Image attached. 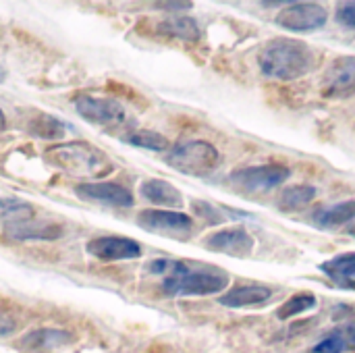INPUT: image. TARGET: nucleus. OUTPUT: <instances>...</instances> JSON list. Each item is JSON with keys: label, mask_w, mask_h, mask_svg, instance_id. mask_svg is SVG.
<instances>
[{"label": "nucleus", "mask_w": 355, "mask_h": 353, "mask_svg": "<svg viewBox=\"0 0 355 353\" xmlns=\"http://www.w3.org/2000/svg\"><path fill=\"white\" fill-rule=\"evenodd\" d=\"M258 62L264 75L287 81V79H297L308 71H312L316 58L314 52L304 42L279 37L262 48Z\"/></svg>", "instance_id": "f257e3e1"}, {"label": "nucleus", "mask_w": 355, "mask_h": 353, "mask_svg": "<svg viewBox=\"0 0 355 353\" xmlns=\"http://www.w3.org/2000/svg\"><path fill=\"white\" fill-rule=\"evenodd\" d=\"M229 285L227 273L206 266H189L185 262L171 260V266L164 275L162 289L166 295H212L223 291Z\"/></svg>", "instance_id": "f03ea898"}, {"label": "nucleus", "mask_w": 355, "mask_h": 353, "mask_svg": "<svg viewBox=\"0 0 355 353\" xmlns=\"http://www.w3.org/2000/svg\"><path fill=\"white\" fill-rule=\"evenodd\" d=\"M0 231L15 241L52 239L60 235V229L35 218V208L23 200H0Z\"/></svg>", "instance_id": "7ed1b4c3"}, {"label": "nucleus", "mask_w": 355, "mask_h": 353, "mask_svg": "<svg viewBox=\"0 0 355 353\" xmlns=\"http://www.w3.org/2000/svg\"><path fill=\"white\" fill-rule=\"evenodd\" d=\"M48 162H52L54 166L67 171V173H75V175H102L106 171H110V162L108 158L96 150L94 146L85 144V141H73V144H60V146H52L46 152Z\"/></svg>", "instance_id": "20e7f679"}, {"label": "nucleus", "mask_w": 355, "mask_h": 353, "mask_svg": "<svg viewBox=\"0 0 355 353\" xmlns=\"http://www.w3.org/2000/svg\"><path fill=\"white\" fill-rule=\"evenodd\" d=\"M166 162L183 175L206 177L218 166V152L208 141H185L171 150Z\"/></svg>", "instance_id": "39448f33"}, {"label": "nucleus", "mask_w": 355, "mask_h": 353, "mask_svg": "<svg viewBox=\"0 0 355 353\" xmlns=\"http://www.w3.org/2000/svg\"><path fill=\"white\" fill-rule=\"evenodd\" d=\"M289 177V169L281 164H262V166H250L241 169L231 175V183L237 189L250 191V193H260V191H270L277 185H281Z\"/></svg>", "instance_id": "423d86ee"}, {"label": "nucleus", "mask_w": 355, "mask_h": 353, "mask_svg": "<svg viewBox=\"0 0 355 353\" xmlns=\"http://www.w3.org/2000/svg\"><path fill=\"white\" fill-rule=\"evenodd\" d=\"M75 108L79 117L87 123L114 127L125 121V108L114 98H96V96H79L75 100Z\"/></svg>", "instance_id": "0eeeda50"}, {"label": "nucleus", "mask_w": 355, "mask_h": 353, "mask_svg": "<svg viewBox=\"0 0 355 353\" xmlns=\"http://www.w3.org/2000/svg\"><path fill=\"white\" fill-rule=\"evenodd\" d=\"M137 225L150 233L168 235V237H183L193 229V223L187 214L166 212V210H144L137 214Z\"/></svg>", "instance_id": "6e6552de"}, {"label": "nucleus", "mask_w": 355, "mask_h": 353, "mask_svg": "<svg viewBox=\"0 0 355 353\" xmlns=\"http://www.w3.org/2000/svg\"><path fill=\"white\" fill-rule=\"evenodd\" d=\"M327 23V10L314 2H295L277 15V25L289 31H314Z\"/></svg>", "instance_id": "1a4fd4ad"}, {"label": "nucleus", "mask_w": 355, "mask_h": 353, "mask_svg": "<svg viewBox=\"0 0 355 353\" xmlns=\"http://www.w3.org/2000/svg\"><path fill=\"white\" fill-rule=\"evenodd\" d=\"M322 94L327 98H347L355 94V56L337 58L322 83Z\"/></svg>", "instance_id": "9d476101"}, {"label": "nucleus", "mask_w": 355, "mask_h": 353, "mask_svg": "<svg viewBox=\"0 0 355 353\" xmlns=\"http://www.w3.org/2000/svg\"><path fill=\"white\" fill-rule=\"evenodd\" d=\"M87 252L102 260V262H116V260H131V258H139L141 248L135 239L129 237H100V239H92L87 243Z\"/></svg>", "instance_id": "9b49d317"}, {"label": "nucleus", "mask_w": 355, "mask_h": 353, "mask_svg": "<svg viewBox=\"0 0 355 353\" xmlns=\"http://www.w3.org/2000/svg\"><path fill=\"white\" fill-rule=\"evenodd\" d=\"M206 248L212 250V252H220V254L245 258L254 250V239L241 227H237V229H225V231H218V233L210 235L206 239Z\"/></svg>", "instance_id": "f8f14e48"}, {"label": "nucleus", "mask_w": 355, "mask_h": 353, "mask_svg": "<svg viewBox=\"0 0 355 353\" xmlns=\"http://www.w3.org/2000/svg\"><path fill=\"white\" fill-rule=\"evenodd\" d=\"M75 191L83 200H92V202H100V204H108V206H119V208L133 206V196L116 183H83Z\"/></svg>", "instance_id": "ddd939ff"}, {"label": "nucleus", "mask_w": 355, "mask_h": 353, "mask_svg": "<svg viewBox=\"0 0 355 353\" xmlns=\"http://www.w3.org/2000/svg\"><path fill=\"white\" fill-rule=\"evenodd\" d=\"M71 341V335L56 329L33 331L19 341V350L23 353H54Z\"/></svg>", "instance_id": "4468645a"}, {"label": "nucleus", "mask_w": 355, "mask_h": 353, "mask_svg": "<svg viewBox=\"0 0 355 353\" xmlns=\"http://www.w3.org/2000/svg\"><path fill=\"white\" fill-rule=\"evenodd\" d=\"M270 295H272V291L268 287L243 285V287H235L233 291L225 293L220 298V304L227 308H248V306H260V304L268 302Z\"/></svg>", "instance_id": "2eb2a0df"}, {"label": "nucleus", "mask_w": 355, "mask_h": 353, "mask_svg": "<svg viewBox=\"0 0 355 353\" xmlns=\"http://www.w3.org/2000/svg\"><path fill=\"white\" fill-rule=\"evenodd\" d=\"M141 193L146 200H150L152 204H158V206H168V208H181L183 206L181 191L175 185L160 181V179L146 181L141 185Z\"/></svg>", "instance_id": "dca6fc26"}, {"label": "nucleus", "mask_w": 355, "mask_h": 353, "mask_svg": "<svg viewBox=\"0 0 355 353\" xmlns=\"http://www.w3.org/2000/svg\"><path fill=\"white\" fill-rule=\"evenodd\" d=\"M320 270L337 285L345 289L355 287V254H343L337 256L324 264H320Z\"/></svg>", "instance_id": "f3484780"}, {"label": "nucleus", "mask_w": 355, "mask_h": 353, "mask_svg": "<svg viewBox=\"0 0 355 353\" xmlns=\"http://www.w3.org/2000/svg\"><path fill=\"white\" fill-rule=\"evenodd\" d=\"M355 218V200L335 204L329 208H322L314 214V223L322 229H335L339 225H345Z\"/></svg>", "instance_id": "a211bd4d"}, {"label": "nucleus", "mask_w": 355, "mask_h": 353, "mask_svg": "<svg viewBox=\"0 0 355 353\" xmlns=\"http://www.w3.org/2000/svg\"><path fill=\"white\" fill-rule=\"evenodd\" d=\"M314 198H316V189L312 185H293L281 193L277 204L283 212H300L308 208L314 202Z\"/></svg>", "instance_id": "6ab92c4d"}, {"label": "nucleus", "mask_w": 355, "mask_h": 353, "mask_svg": "<svg viewBox=\"0 0 355 353\" xmlns=\"http://www.w3.org/2000/svg\"><path fill=\"white\" fill-rule=\"evenodd\" d=\"M158 31L168 35V37L183 40V42H196L200 37V27L189 17H173V19L160 21L158 23Z\"/></svg>", "instance_id": "aec40b11"}, {"label": "nucleus", "mask_w": 355, "mask_h": 353, "mask_svg": "<svg viewBox=\"0 0 355 353\" xmlns=\"http://www.w3.org/2000/svg\"><path fill=\"white\" fill-rule=\"evenodd\" d=\"M29 131L37 137H44V139H58L64 135V123L56 121L54 117H48V114H37L31 125H29Z\"/></svg>", "instance_id": "412c9836"}, {"label": "nucleus", "mask_w": 355, "mask_h": 353, "mask_svg": "<svg viewBox=\"0 0 355 353\" xmlns=\"http://www.w3.org/2000/svg\"><path fill=\"white\" fill-rule=\"evenodd\" d=\"M129 146H137V148H146V150H166L168 148V139L156 131H135L131 135L123 137Z\"/></svg>", "instance_id": "4be33fe9"}, {"label": "nucleus", "mask_w": 355, "mask_h": 353, "mask_svg": "<svg viewBox=\"0 0 355 353\" xmlns=\"http://www.w3.org/2000/svg\"><path fill=\"white\" fill-rule=\"evenodd\" d=\"M314 306H316V298H314L312 293H300V295H293L289 302H285V304L279 308L277 316H279L281 320H287V318L297 316V314H302V312H306V310H312Z\"/></svg>", "instance_id": "5701e85b"}, {"label": "nucleus", "mask_w": 355, "mask_h": 353, "mask_svg": "<svg viewBox=\"0 0 355 353\" xmlns=\"http://www.w3.org/2000/svg\"><path fill=\"white\" fill-rule=\"evenodd\" d=\"M347 350V343H345V337L343 333H333L329 335L327 339H322L312 353H343Z\"/></svg>", "instance_id": "b1692460"}, {"label": "nucleus", "mask_w": 355, "mask_h": 353, "mask_svg": "<svg viewBox=\"0 0 355 353\" xmlns=\"http://www.w3.org/2000/svg\"><path fill=\"white\" fill-rule=\"evenodd\" d=\"M193 208L200 216L208 218L210 223H223V214H218V210L214 206H210L206 202H193Z\"/></svg>", "instance_id": "393cba45"}, {"label": "nucleus", "mask_w": 355, "mask_h": 353, "mask_svg": "<svg viewBox=\"0 0 355 353\" xmlns=\"http://www.w3.org/2000/svg\"><path fill=\"white\" fill-rule=\"evenodd\" d=\"M337 19L347 25V27H355V2H343L337 8Z\"/></svg>", "instance_id": "a878e982"}, {"label": "nucleus", "mask_w": 355, "mask_h": 353, "mask_svg": "<svg viewBox=\"0 0 355 353\" xmlns=\"http://www.w3.org/2000/svg\"><path fill=\"white\" fill-rule=\"evenodd\" d=\"M158 8H168V10H183V8H191V2H156Z\"/></svg>", "instance_id": "bb28decb"}, {"label": "nucleus", "mask_w": 355, "mask_h": 353, "mask_svg": "<svg viewBox=\"0 0 355 353\" xmlns=\"http://www.w3.org/2000/svg\"><path fill=\"white\" fill-rule=\"evenodd\" d=\"M15 329V322L10 318H6L4 314H0V335H6Z\"/></svg>", "instance_id": "cd10ccee"}, {"label": "nucleus", "mask_w": 355, "mask_h": 353, "mask_svg": "<svg viewBox=\"0 0 355 353\" xmlns=\"http://www.w3.org/2000/svg\"><path fill=\"white\" fill-rule=\"evenodd\" d=\"M343 337H345V343H347V347L355 350V327L345 329V331H343Z\"/></svg>", "instance_id": "c85d7f7f"}, {"label": "nucleus", "mask_w": 355, "mask_h": 353, "mask_svg": "<svg viewBox=\"0 0 355 353\" xmlns=\"http://www.w3.org/2000/svg\"><path fill=\"white\" fill-rule=\"evenodd\" d=\"M4 125H6V121H4V114H2V110H0V131L4 129Z\"/></svg>", "instance_id": "c756f323"}, {"label": "nucleus", "mask_w": 355, "mask_h": 353, "mask_svg": "<svg viewBox=\"0 0 355 353\" xmlns=\"http://www.w3.org/2000/svg\"><path fill=\"white\" fill-rule=\"evenodd\" d=\"M349 233H352V235H354V237H355V227H352V231H349Z\"/></svg>", "instance_id": "7c9ffc66"}]
</instances>
